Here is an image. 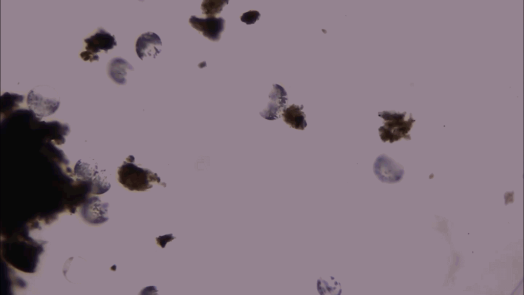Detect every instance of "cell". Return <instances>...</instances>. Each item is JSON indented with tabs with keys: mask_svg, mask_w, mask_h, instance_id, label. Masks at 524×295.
<instances>
[{
	"mask_svg": "<svg viewBox=\"0 0 524 295\" xmlns=\"http://www.w3.org/2000/svg\"><path fill=\"white\" fill-rule=\"evenodd\" d=\"M134 161V157L130 155L118 168V180L124 187L130 191H145L151 188L154 183L163 185L156 173L139 167Z\"/></svg>",
	"mask_w": 524,
	"mask_h": 295,
	"instance_id": "1",
	"label": "cell"
},
{
	"mask_svg": "<svg viewBox=\"0 0 524 295\" xmlns=\"http://www.w3.org/2000/svg\"><path fill=\"white\" fill-rule=\"evenodd\" d=\"M406 112L400 113L395 111H383L378 115L383 120V125L379 129L381 140L392 143L404 138L410 140L408 134L414 121L411 116L407 117Z\"/></svg>",
	"mask_w": 524,
	"mask_h": 295,
	"instance_id": "2",
	"label": "cell"
},
{
	"mask_svg": "<svg viewBox=\"0 0 524 295\" xmlns=\"http://www.w3.org/2000/svg\"><path fill=\"white\" fill-rule=\"evenodd\" d=\"M56 90L48 85H39L28 93L27 103L29 110L38 119L54 114L60 104Z\"/></svg>",
	"mask_w": 524,
	"mask_h": 295,
	"instance_id": "3",
	"label": "cell"
},
{
	"mask_svg": "<svg viewBox=\"0 0 524 295\" xmlns=\"http://www.w3.org/2000/svg\"><path fill=\"white\" fill-rule=\"evenodd\" d=\"M103 171L99 169L97 163L90 162L82 159L77 162L74 167V173L78 178L90 182L91 192L94 194L104 193L111 187Z\"/></svg>",
	"mask_w": 524,
	"mask_h": 295,
	"instance_id": "4",
	"label": "cell"
},
{
	"mask_svg": "<svg viewBox=\"0 0 524 295\" xmlns=\"http://www.w3.org/2000/svg\"><path fill=\"white\" fill-rule=\"evenodd\" d=\"M85 43V50L80 53V56L84 60H98L99 57L97 53L101 50L107 52L117 45L114 35H112L103 28H99L97 31L89 37L84 39Z\"/></svg>",
	"mask_w": 524,
	"mask_h": 295,
	"instance_id": "5",
	"label": "cell"
},
{
	"mask_svg": "<svg viewBox=\"0 0 524 295\" xmlns=\"http://www.w3.org/2000/svg\"><path fill=\"white\" fill-rule=\"evenodd\" d=\"M373 170L380 181L389 184L400 181L404 173L403 167L386 154L377 157Z\"/></svg>",
	"mask_w": 524,
	"mask_h": 295,
	"instance_id": "6",
	"label": "cell"
},
{
	"mask_svg": "<svg viewBox=\"0 0 524 295\" xmlns=\"http://www.w3.org/2000/svg\"><path fill=\"white\" fill-rule=\"evenodd\" d=\"M192 27L211 40L217 41L224 30L225 20L221 17H207L206 18L191 16L189 20Z\"/></svg>",
	"mask_w": 524,
	"mask_h": 295,
	"instance_id": "7",
	"label": "cell"
},
{
	"mask_svg": "<svg viewBox=\"0 0 524 295\" xmlns=\"http://www.w3.org/2000/svg\"><path fill=\"white\" fill-rule=\"evenodd\" d=\"M269 98L271 101L259 114L268 120L277 119L281 117L283 110L286 108L288 100L287 93L281 86L273 84Z\"/></svg>",
	"mask_w": 524,
	"mask_h": 295,
	"instance_id": "8",
	"label": "cell"
},
{
	"mask_svg": "<svg viewBox=\"0 0 524 295\" xmlns=\"http://www.w3.org/2000/svg\"><path fill=\"white\" fill-rule=\"evenodd\" d=\"M162 45L161 40L157 34L150 32L144 33L137 40L136 53L142 60L147 55L155 58L161 52Z\"/></svg>",
	"mask_w": 524,
	"mask_h": 295,
	"instance_id": "9",
	"label": "cell"
},
{
	"mask_svg": "<svg viewBox=\"0 0 524 295\" xmlns=\"http://www.w3.org/2000/svg\"><path fill=\"white\" fill-rule=\"evenodd\" d=\"M128 70L134 71V68L127 60L121 57L112 59L107 65V73L109 77L119 85L126 83Z\"/></svg>",
	"mask_w": 524,
	"mask_h": 295,
	"instance_id": "10",
	"label": "cell"
},
{
	"mask_svg": "<svg viewBox=\"0 0 524 295\" xmlns=\"http://www.w3.org/2000/svg\"><path fill=\"white\" fill-rule=\"evenodd\" d=\"M303 106H299L295 104L286 108L282 111L281 116L283 120L291 127L303 130L307 125L305 121V115L302 111Z\"/></svg>",
	"mask_w": 524,
	"mask_h": 295,
	"instance_id": "11",
	"label": "cell"
},
{
	"mask_svg": "<svg viewBox=\"0 0 524 295\" xmlns=\"http://www.w3.org/2000/svg\"><path fill=\"white\" fill-rule=\"evenodd\" d=\"M317 288L320 294H340L342 286L334 277H320L317 281Z\"/></svg>",
	"mask_w": 524,
	"mask_h": 295,
	"instance_id": "12",
	"label": "cell"
},
{
	"mask_svg": "<svg viewBox=\"0 0 524 295\" xmlns=\"http://www.w3.org/2000/svg\"><path fill=\"white\" fill-rule=\"evenodd\" d=\"M228 3V1L206 0L202 2V13L207 17H214L220 13L223 8Z\"/></svg>",
	"mask_w": 524,
	"mask_h": 295,
	"instance_id": "13",
	"label": "cell"
},
{
	"mask_svg": "<svg viewBox=\"0 0 524 295\" xmlns=\"http://www.w3.org/2000/svg\"><path fill=\"white\" fill-rule=\"evenodd\" d=\"M260 14L256 10H250L243 14L241 16V19L243 22L248 25L252 24L259 19Z\"/></svg>",
	"mask_w": 524,
	"mask_h": 295,
	"instance_id": "14",
	"label": "cell"
}]
</instances>
